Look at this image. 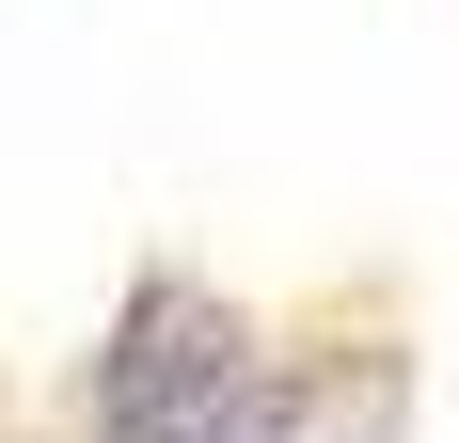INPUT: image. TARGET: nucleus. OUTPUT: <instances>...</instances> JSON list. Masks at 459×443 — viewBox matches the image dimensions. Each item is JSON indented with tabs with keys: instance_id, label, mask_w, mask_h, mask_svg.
<instances>
[{
	"instance_id": "obj_1",
	"label": "nucleus",
	"mask_w": 459,
	"mask_h": 443,
	"mask_svg": "<svg viewBox=\"0 0 459 443\" xmlns=\"http://www.w3.org/2000/svg\"><path fill=\"white\" fill-rule=\"evenodd\" d=\"M238 380H254V333H238L206 285H143L127 333H111V364L80 380V412H95V443H175L190 412H222Z\"/></svg>"
}]
</instances>
